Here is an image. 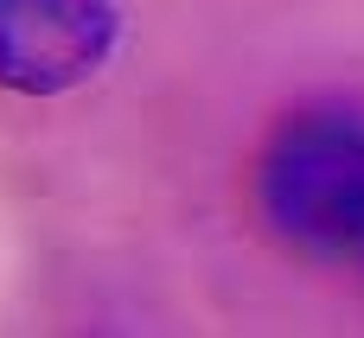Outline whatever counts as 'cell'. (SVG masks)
I'll list each match as a JSON object with an SVG mask.
<instances>
[{"label":"cell","mask_w":364,"mask_h":338,"mask_svg":"<svg viewBox=\"0 0 364 338\" xmlns=\"http://www.w3.org/2000/svg\"><path fill=\"white\" fill-rule=\"evenodd\" d=\"M262 224L307 256H364V115L307 109L275 128L256 166Z\"/></svg>","instance_id":"6da1fadb"},{"label":"cell","mask_w":364,"mask_h":338,"mask_svg":"<svg viewBox=\"0 0 364 338\" xmlns=\"http://www.w3.org/2000/svg\"><path fill=\"white\" fill-rule=\"evenodd\" d=\"M122 38V0H0V89H83Z\"/></svg>","instance_id":"7a4b0ae2"}]
</instances>
